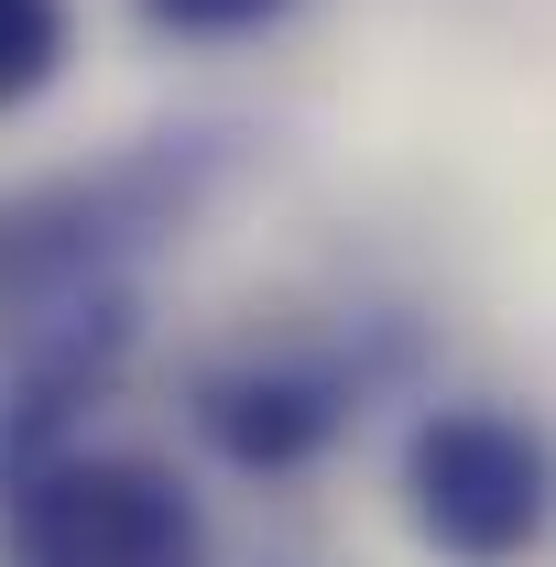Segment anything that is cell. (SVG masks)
<instances>
[{"instance_id":"obj_1","label":"cell","mask_w":556,"mask_h":567,"mask_svg":"<svg viewBox=\"0 0 556 567\" xmlns=\"http://www.w3.org/2000/svg\"><path fill=\"white\" fill-rule=\"evenodd\" d=\"M404 524L447 567H513L556 535V436L524 404H436L404 436Z\"/></svg>"},{"instance_id":"obj_2","label":"cell","mask_w":556,"mask_h":567,"mask_svg":"<svg viewBox=\"0 0 556 567\" xmlns=\"http://www.w3.org/2000/svg\"><path fill=\"white\" fill-rule=\"evenodd\" d=\"M11 567H208V513L142 447H55L11 470Z\"/></svg>"},{"instance_id":"obj_3","label":"cell","mask_w":556,"mask_h":567,"mask_svg":"<svg viewBox=\"0 0 556 567\" xmlns=\"http://www.w3.org/2000/svg\"><path fill=\"white\" fill-rule=\"evenodd\" d=\"M197 415H208L229 470L284 481V470H306L339 436V382H317V371H229V382H208Z\"/></svg>"},{"instance_id":"obj_4","label":"cell","mask_w":556,"mask_h":567,"mask_svg":"<svg viewBox=\"0 0 556 567\" xmlns=\"http://www.w3.org/2000/svg\"><path fill=\"white\" fill-rule=\"evenodd\" d=\"M76 66V0H0V121Z\"/></svg>"},{"instance_id":"obj_5","label":"cell","mask_w":556,"mask_h":567,"mask_svg":"<svg viewBox=\"0 0 556 567\" xmlns=\"http://www.w3.org/2000/svg\"><path fill=\"white\" fill-rule=\"evenodd\" d=\"M295 0H132V22L153 44H186V55H218V44H262L284 33Z\"/></svg>"}]
</instances>
